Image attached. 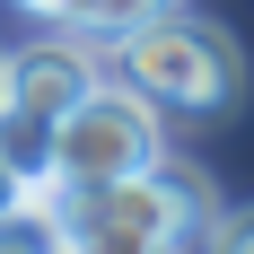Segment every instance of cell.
I'll use <instances>...</instances> for the list:
<instances>
[{
    "label": "cell",
    "mask_w": 254,
    "mask_h": 254,
    "mask_svg": "<svg viewBox=\"0 0 254 254\" xmlns=\"http://www.w3.org/2000/svg\"><path fill=\"white\" fill-rule=\"evenodd\" d=\"M53 210V228L70 254H184L202 246L210 228V193L193 167L158 149L149 167H131V176H105V184H35Z\"/></svg>",
    "instance_id": "obj_1"
},
{
    "label": "cell",
    "mask_w": 254,
    "mask_h": 254,
    "mask_svg": "<svg viewBox=\"0 0 254 254\" xmlns=\"http://www.w3.org/2000/svg\"><path fill=\"white\" fill-rule=\"evenodd\" d=\"M176 0H44V26H79V35H123V26L158 18Z\"/></svg>",
    "instance_id": "obj_5"
},
{
    "label": "cell",
    "mask_w": 254,
    "mask_h": 254,
    "mask_svg": "<svg viewBox=\"0 0 254 254\" xmlns=\"http://www.w3.org/2000/svg\"><path fill=\"white\" fill-rule=\"evenodd\" d=\"M97 44L88 35H35V44H18L9 53V79H0V105H18V114H35V123H62L88 88H97Z\"/></svg>",
    "instance_id": "obj_4"
},
{
    "label": "cell",
    "mask_w": 254,
    "mask_h": 254,
    "mask_svg": "<svg viewBox=\"0 0 254 254\" xmlns=\"http://www.w3.org/2000/svg\"><path fill=\"white\" fill-rule=\"evenodd\" d=\"M202 254H254V202L228 210V219H210V228H202Z\"/></svg>",
    "instance_id": "obj_8"
},
{
    "label": "cell",
    "mask_w": 254,
    "mask_h": 254,
    "mask_svg": "<svg viewBox=\"0 0 254 254\" xmlns=\"http://www.w3.org/2000/svg\"><path fill=\"white\" fill-rule=\"evenodd\" d=\"M0 254H62V228H53L44 193H26V202L0 219Z\"/></svg>",
    "instance_id": "obj_7"
},
{
    "label": "cell",
    "mask_w": 254,
    "mask_h": 254,
    "mask_svg": "<svg viewBox=\"0 0 254 254\" xmlns=\"http://www.w3.org/2000/svg\"><path fill=\"white\" fill-rule=\"evenodd\" d=\"M0 79H9V53H0Z\"/></svg>",
    "instance_id": "obj_10"
},
{
    "label": "cell",
    "mask_w": 254,
    "mask_h": 254,
    "mask_svg": "<svg viewBox=\"0 0 254 254\" xmlns=\"http://www.w3.org/2000/svg\"><path fill=\"white\" fill-rule=\"evenodd\" d=\"M62 254H70V246H62Z\"/></svg>",
    "instance_id": "obj_11"
},
{
    "label": "cell",
    "mask_w": 254,
    "mask_h": 254,
    "mask_svg": "<svg viewBox=\"0 0 254 254\" xmlns=\"http://www.w3.org/2000/svg\"><path fill=\"white\" fill-rule=\"evenodd\" d=\"M97 62L114 79H131L149 105H176V114H228L237 88H246V53L193 9H158V18L123 26L114 44H97Z\"/></svg>",
    "instance_id": "obj_2"
},
{
    "label": "cell",
    "mask_w": 254,
    "mask_h": 254,
    "mask_svg": "<svg viewBox=\"0 0 254 254\" xmlns=\"http://www.w3.org/2000/svg\"><path fill=\"white\" fill-rule=\"evenodd\" d=\"M26 202V176H18V167H9V158H0V219H9V210H18Z\"/></svg>",
    "instance_id": "obj_9"
},
{
    "label": "cell",
    "mask_w": 254,
    "mask_h": 254,
    "mask_svg": "<svg viewBox=\"0 0 254 254\" xmlns=\"http://www.w3.org/2000/svg\"><path fill=\"white\" fill-rule=\"evenodd\" d=\"M149 158H158V105L114 70H97V88L53 123V184H105Z\"/></svg>",
    "instance_id": "obj_3"
},
{
    "label": "cell",
    "mask_w": 254,
    "mask_h": 254,
    "mask_svg": "<svg viewBox=\"0 0 254 254\" xmlns=\"http://www.w3.org/2000/svg\"><path fill=\"white\" fill-rule=\"evenodd\" d=\"M0 158L26 176V193L53 184V123H35V114H18V105H0Z\"/></svg>",
    "instance_id": "obj_6"
}]
</instances>
